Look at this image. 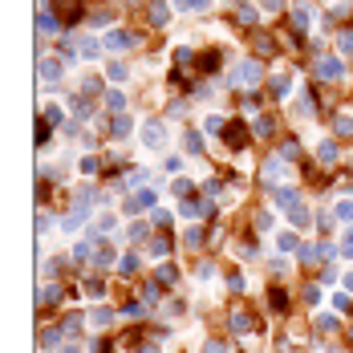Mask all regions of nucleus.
<instances>
[{
    "mask_svg": "<svg viewBox=\"0 0 353 353\" xmlns=\"http://www.w3.org/2000/svg\"><path fill=\"white\" fill-rule=\"evenodd\" d=\"M142 146L163 150V146H167V126H163V122H146V130H142Z\"/></svg>",
    "mask_w": 353,
    "mask_h": 353,
    "instance_id": "nucleus-1",
    "label": "nucleus"
},
{
    "mask_svg": "<svg viewBox=\"0 0 353 353\" xmlns=\"http://www.w3.org/2000/svg\"><path fill=\"white\" fill-rule=\"evenodd\" d=\"M252 81H260V65L256 61H239L232 69V85H252Z\"/></svg>",
    "mask_w": 353,
    "mask_h": 353,
    "instance_id": "nucleus-2",
    "label": "nucleus"
},
{
    "mask_svg": "<svg viewBox=\"0 0 353 353\" xmlns=\"http://www.w3.org/2000/svg\"><path fill=\"white\" fill-rule=\"evenodd\" d=\"M272 207H300V191L296 187H272Z\"/></svg>",
    "mask_w": 353,
    "mask_h": 353,
    "instance_id": "nucleus-3",
    "label": "nucleus"
},
{
    "mask_svg": "<svg viewBox=\"0 0 353 353\" xmlns=\"http://www.w3.org/2000/svg\"><path fill=\"white\" fill-rule=\"evenodd\" d=\"M37 33H41V37H53V33H61V20L41 8V12H37Z\"/></svg>",
    "mask_w": 353,
    "mask_h": 353,
    "instance_id": "nucleus-4",
    "label": "nucleus"
},
{
    "mask_svg": "<svg viewBox=\"0 0 353 353\" xmlns=\"http://www.w3.org/2000/svg\"><path fill=\"white\" fill-rule=\"evenodd\" d=\"M317 73H321V77H329V81H337V77H345V65H341L337 57H325L321 65H317Z\"/></svg>",
    "mask_w": 353,
    "mask_h": 353,
    "instance_id": "nucleus-5",
    "label": "nucleus"
},
{
    "mask_svg": "<svg viewBox=\"0 0 353 353\" xmlns=\"http://www.w3.org/2000/svg\"><path fill=\"white\" fill-rule=\"evenodd\" d=\"M167 20H171V8H167L163 0H155V4H150V25H155V29H167Z\"/></svg>",
    "mask_w": 353,
    "mask_h": 353,
    "instance_id": "nucleus-6",
    "label": "nucleus"
},
{
    "mask_svg": "<svg viewBox=\"0 0 353 353\" xmlns=\"http://www.w3.org/2000/svg\"><path fill=\"white\" fill-rule=\"evenodd\" d=\"M37 73H41V81H45V77H49V81H57V77H61V61L57 57H41Z\"/></svg>",
    "mask_w": 353,
    "mask_h": 353,
    "instance_id": "nucleus-7",
    "label": "nucleus"
},
{
    "mask_svg": "<svg viewBox=\"0 0 353 353\" xmlns=\"http://www.w3.org/2000/svg\"><path fill=\"white\" fill-rule=\"evenodd\" d=\"M293 16H296V29H308V25H313V4L300 0V4L293 8Z\"/></svg>",
    "mask_w": 353,
    "mask_h": 353,
    "instance_id": "nucleus-8",
    "label": "nucleus"
},
{
    "mask_svg": "<svg viewBox=\"0 0 353 353\" xmlns=\"http://www.w3.org/2000/svg\"><path fill=\"white\" fill-rule=\"evenodd\" d=\"M134 37L130 33H106V49H130Z\"/></svg>",
    "mask_w": 353,
    "mask_h": 353,
    "instance_id": "nucleus-9",
    "label": "nucleus"
},
{
    "mask_svg": "<svg viewBox=\"0 0 353 353\" xmlns=\"http://www.w3.org/2000/svg\"><path fill=\"white\" fill-rule=\"evenodd\" d=\"M77 53H81V57H98V53H102V45H98L94 37H77Z\"/></svg>",
    "mask_w": 353,
    "mask_h": 353,
    "instance_id": "nucleus-10",
    "label": "nucleus"
},
{
    "mask_svg": "<svg viewBox=\"0 0 353 353\" xmlns=\"http://www.w3.org/2000/svg\"><path fill=\"white\" fill-rule=\"evenodd\" d=\"M317 159H321L325 167H333V163H337V142H321V146H317Z\"/></svg>",
    "mask_w": 353,
    "mask_h": 353,
    "instance_id": "nucleus-11",
    "label": "nucleus"
},
{
    "mask_svg": "<svg viewBox=\"0 0 353 353\" xmlns=\"http://www.w3.org/2000/svg\"><path fill=\"white\" fill-rule=\"evenodd\" d=\"M114 228H118L114 211H106V215H98V224H94V235H106V232H114Z\"/></svg>",
    "mask_w": 353,
    "mask_h": 353,
    "instance_id": "nucleus-12",
    "label": "nucleus"
},
{
    "mask_svg": "<svg viewBox=\"0 0 353 353\" xmlns=\"http://www.w3.org/2000/svg\"><path fill=\"white\" fill-rule=\"evenodd\" d=\"M110 321H114V313H110V308H106V304H102V308H94V313H90V325H98V329H106V325H110Z\"/></svg>",
    "mask_w": 353,
    "mask_h": 353,
    "instance_id": "nucleus-13",
    "label": "nucleus"
},
{
    "mask_svg": "<svg viewBox=\"0 0 353 353\" xmlns=\"http://www.w3.org/2000/svg\"><path fill=\"white\" fill-rule=\"evenodd\" d=\"M106 77H110V81H126L130 73H126V65H122V61H106Z\"/></svg>",
    "mask_w": 353,
    "mask_h": 353,
    "instance_id": "nucleus-14",
    "label": "nucleus"
},
{
    "mask_svg": "<svg viewBox=\"0 0 353 353\" xmlns=\"http://www.w3.org/2000/svg\"><path fill=\"white\" fill-rule=\"evenodd\" d=\"M276 248H280V252H300V244H296L293 232H280V235H276Z\"/></svg>",
    "mask_w": 353,
    "mask_h": 353,
    "instance_id": "nucleus-15",
    "label": "nucleus"
},
{
    "mask_svg": "<svg viewBox=\"0 0 353 353\" xmlns=\"http://www.w3.org/2000/svg\"><path fill=\"white\" fill-rule=\"evenodd\" d=\"M94 264H98V268H110V264H114V248H110V244H102V248H98V256H94Z\"/></svg>",
    "mask_w": 353,
    "mask_h": 353,
    "instance_id": "nucleus-16",
    "label": "nucleus"
},
{
    "mask_svg": "<svg viewBox=\"0 0 353 353\" xmlns=\"http://www.w3.org/2000/svg\"><path fill=\"white\" fill-rule=\"evenodd\" d=\"M110 134H114V138H126V134H130V118L118 114L114 122H110Z\"/></svg>",
    "mask_w": 353,
    "mask_h": 353,
    "instance_id": "nucleus-17",
    "label": "nucleus"
},
{
    "mask_svg": "<svg viewBox=\"0 0 353 353\" xmlns=\"http://www.w3.org/2000/svg\"><path fill=\"white\" fill-rule=\"evenodd\" d=\"M333 130H337V138H353V118H349V114H341Z\"/></svg>",
    "mask_w": 353,
    "mask_h": 353,
    "instance_id": "nucleus-18",
    "label": "nucleus"
},
{
    "mask_svg": "<svg viewBox=\"0 0 353 353\" xmlns=\"http://www.w3.org/2000/svg\"><path fill=\"white\" fill-rule=\"evenodd\" d=\"M211 0H175V8L179 12H199V8H207Z\"/></svg>",
    "mask_w": 353,
    "mask_h": 353,
    "instance_id": "nucleus-19",
    "label": "nucleus"
},
{
    "mask_svg": "<svg viewBox=\"0 0 353 353\" xmlns=\"http://www.w3.org/2000/svg\"><path fill=\"white\" fill-rule=\"evenodd\" d=\"M232 329L235 333H248V329H252V317H248V313H232Z\"/></svg>",
    "mask_w": 353,
    "mask_h": 353,
    "instance_id": "nucleus-20",
    "label": "nucleus"
},
{
    "mask_svg": "<svg viewBox=\"0 0 353 353\" xmlns=\"http://www.w3.org/2000/svg\"><path fill=\"white\" fill-rule=\"evenodd\" d=\"M191 191H195V187H191V179H175V187H171V195H175V199H187Z\"/></svg>",
    "mask_w": 353,
    "mask_h": 353,
    "instance_id": "nucleus-21",
    "label": "nucleus"
},
{
    "mask_svg": "<svg viewBox=\"0 0 353 353\" xmlns=\"http://www.w3.org/2000/svg\"><path fill=\"white\" fill-rule=\"evenodd\" d=\"M272 90H276V98H289V73H276L272 77Z\"/></svg>",
    "mask_w": 353,
    "mask_h": 353,
    "instance_id": "nucleus-22",
    "label": "nucleus"
},
{
    "mask_svg": "<svg viewBox=\"0 0 353 353\" xmlns=\"http://www.w3.org/2000/svg\"><path fill=\"white\" fill-rule=\"evenodd\" d=\"M73 260H77V264L90 260V239H77V244H73Z\"/></svg>",
    "mask_w": 353,
    "mask_h": 353,
    "instance_id": "nucleus-23",
    "label": "nucleus"
},
{
    "mask_svg": "<svg viewBox=\"0 0 353 353\" xmlns=\"http://www.w3.org/2000/svg\"><path fill=\"white\" fill-rule=\"evenodd\" d=\"M268 304H272V308H289V296H284V289H272V293H268Z\"/></svg>",
    "mask_w": 353,
    "mask_h": 353,
    "instance_id": "nucleus-24",
    "label": "nucleus"
},
{
    "mask_svg": "<svg viewBox=\"0 0 353 353\" xmlns=\"http://www.w3.org/2000/svg\"><path fill=\"white\" fill-rule=\"evenodd\" d=\"M167 252H171V244H167V239H150V256H155V260H163Z\"/></svg>",
    "mask_w": 353,
    "mask_h": 353,
    "instance_id": "nucleus-25",
    "label": "nucleus"
},
{
    "mask_svg": "<svg viewBox=\"0 0 353 353\" xmlns=\"http://www.w3.org/2000/svg\"><path fill=\"white\" fill-rule=\"evenodd\" d=\"M203 130H207V134H224V118H219V114H211L207 122H203Z\"/></svg>",
    "mask_w": 353,
    "mask_h": 353,
    "instance_id": "nucleus-26",
    "label": "nucleus"
},
{
    "mask_svg": "<svg viewBox=\"0 0 353 353\" xmlns=\"http://www.w3.org/2000/svg\"><path fill=\"white\" fill-rule=\"evenodd\" d=\"M228 142H232V146H244V142H248V130L232 126V130H228Z\"/></svg>",
    "mask_w": 353,
    "mask_h": 353,
    "instance_id": "nucleus-27",
    "label": "nucleus"
},
{
    "mask_svg": "<svg viewBox=\"0 0 353 353\" xmlns=\"http://www.w3.org/2000/svg\"><path fill=\"white\" fill-rule=\"evenodd\" d=\"M293 228H308V211H304V203L293 207Z\"/></svg>",
    "mask_w": 353,
    "mask_h": 353,
    "instance_id": "nucleus-28",
    "label": "nucleus"
},
{
    "mask_svg": "<svg viewBox=\"0 0 353 353\" xmlns=\"http://www.w3.org/2000/svg\"><path fill=\"white\" fill-rule=\"evenodd\" d=\"M317 329H325V333L337 329V317H333V313H321V317H317Z\"/></svg>",
    "mask_w": 353,
    "mask_h": 353,
    "instance_id": "nucleus-29",
    "label": "nucleus"
},
{
    "mask_svg": "<svg viewBox=\"0 0 353 353\" xmlns=\"http://www.w3.org/2000/svg\"><path fill=\"white\" fill-rule=\"evenodd\" d=\"M296 155H300V146H296V142H284V146H280V159H284V163H293Z\"/></svg>",
    "mask_w": 353,
    "mask_h": 353,
    "instance_id": "nucleus-30",
    "label": "nucleus"
},
{
    "mask_svg": "<svg viewBox=\"0 0 353 353\" xmlns=\"http://www.w3.org/2000/svg\"><path fill=\"white\" fill-rule=\"evenodd\" d=\"M106 106H110V110H122V106H126V98H122L118 90H110V94H106Z\"/></svg>",
    "mask_w": 353,
    "mask_h": 353,
    "instance_id": "nucleus-31",
    "label": "nucleus"
},
{
    "mask_svg": "<svg viewBox=\"0 0 353 353\" xmlns=\"http://www.w3.org/2000/svg\"><path fill=\"white\" fill-rule=\"evenodd\" d=\"M228 289H232V293H244V289H248V280H244L239 272H232V276H228Z\"/></svg>",
    "mask_w": 353,
    "mask_h": 353,
    "instance_id": "nucleus-32",
    "label": "nucleus"
},
{
    "mask_svg": "<svg viewBox=\"0 0 353 353\" xmlns=\"http://www.w3.org/2000/svg\"><path fill=\"white\" fill-rule=\"evenodd\" d=\"M337 49H341V53H353V33H341V37H337Z\"/></svg>",
    "mask_w": 353,
    "mask_h": 353,
    "instance_id": "nucleus-33",
    "label": "nucleus"
},
{
    "mask_svg": "<svg viewBox=\"0 0 353 353\" xmlns=\"http://www.w3.org/2000/svg\"><path fill=\"white\" fill-rule=\"evenodd\" d=\"M41 300H49V304H53V300H61V289H57V284H45V293H41Z\"/></svg>",
    "mask_w": 353,
    "mask_h": 353,
    "instance_id": "nucleus-34",
    "label": "nucleus"
},
{
    "mask_svg": "<svg viewBox=\"0 0 353 353\" xmlns=\"http://www.w3.org/2000/svg\"><path fill=\"white\" fill-rule=\"evenodd\" d=\"M187 150L199 155V150H203V138H199V134H187Z\"/></svg>",
    "mask_w": 353,
    "mask_h": 353,
    "instance_id": "nucleus-35",
    "label": "nucleus"
},
{
    "mask_svg": "<svg viewBox=\"0 0 353 353\" xmlns=\"http://www.w3.org/2000/svg\"><path fill=\"white\" fill-rule=\"evenodd\" d=\"M134 199H138V207H155V191H138Z\"/></svg>",
    "mask_w": 353,
    "mask_h": 353,
    "instance_id": "nucleus-36",
    "label": "nucleus"
},
{
    "mask_svg": "<svg viewBox=\"0 0 353 353\" xmlns=\"http://www.w3.org/2000/svg\"><path fill=\"white\" fill-rule=\"evenodd\" d=\"M85 293H90V296H102V293H106V284H102V280H85Z\"/></svg>",
    "mask_w": 353,
    "mask_h": 353,
    "instance_id": "nucleus-37",
    "label": "nucleus"
},
{
    "mask_svg": "<svg viewBox=\"0 0 353 353\" xmlns=\"http://www.w3.org/2000/svg\"><path fill=\"white\" fill-rule=\"evenodd\" d=\"M142 300L155 304V300H159V284H146V289H142Z\"/></svg>",
    "mask_w": 353,
    "mask_h": 353,
    "instance_id": "nucleus-38",
    "label": "nucleus"
},
{
    "mask_svg": "<svg viewBox=\"0 0 353 353\" xmlns=\"http://www.w3.org/2000/svg\"><path fill=\"white\" fill-rule=\"evenodd\" d=\"M337 219L349 224V219H353V203H337Z\"/></svg>",
    "mask_w": 353,
    "mask_h": 353,
    "instance_id": "nucleus-39",
    "label": "nucleus"
},
{
    "mask_svg": "<svg viewBox=\"0 0 353 353\" xmlns=\"http://www.w3.org/2000/svg\"><path fill=\"white\" fill-rule=\"evenodd\" d=\"M256 134H260V138H268V134H272V122H268V118H260V122H256Z\"/></svg>",
    "mask_w": 353,
    "mask_h": 353,
    "instance_id": "nucleus-40",
    "label": "nucleus"
},
{
    "mask_svg": "<svg viewBox=\"0 0 353 353\" xmlns=\"http://www.w3.org/2000/svg\"><path fill=\"white\" fill-rule=\"evenodd\" d=\"M256 228H260V232H268V228H272V215H268V211H260V215H256Z\"/></svg>",
    "mask_w": 353,
    "mask_h": 353,
    "instance_id": "nucleus-41",
    "label": "nucleus"
},
{
    "mask_svg": "<svg viewBox=\"0 0 353 353\" xmlns=\"http://www.w3.org/2000/svg\"><path fill=\"white\" fill-rule=\"evenodd\" d=\"M239 20H248V25H252V20H256V8H248V4H239Z\"/></svg>",
    "mask_w": 353,
    "mask_h": 353,
    "instance_id": "nucleus-42",
    "label": "nucleus"
},
{
    "mask_svg": "<svg viewBox=\"0 0 353 353\" xmlns=\"http://www.w3.org/2000/svg\"><path fill=\"white\" fill-rule=\"evenodd\" d=\"M81 171H85V175H90V171H98V159H94V155H85V159H81Z\"/></svg>",
    "mask_w": 353,
    "mask_h": 353,
    "instance_id": "nucleus-43",
    "label": "nucleus"
},
{
    "mask_svg": "<svg viewBox=\"0 0 353 353\" xmlns=\"http://www.w3.org/2000/svg\"><path fill=\"white\" fill-rule=\"evenodd\" d=\"M134 268H138V256H126V260H122V272H126V276H130V272H134Z\"/></svg>",
    "mask_w": 353,
    "mask_h": 353,
    "instance_id": "nucleus-44",
    "label": "nucleus"
},
{
    "mask_svg": "<svg viewBox=\"0 0 353 353\" xmlns=\"http://www.w3.org/2000/svg\"><path fill=\"white\" fill-rule=\"evenodd\" d=\"M159 280H163V284H171V280H179V272H175V268H163V272H159Z\"/></svg>",
    "mask_w": 353,
    "mask_h": 353,
    "instance_id": "nucleus-45",
    "label": "nucleus"
},
{
    "mask_svg": "<svg viewBox=\"0 0 353 353\" xmlns=\"http://www.w3.org/2000/svg\"><path fill=\"white\" fill-rule=\"evenodd\" d=\"M187 244H191V248H195V244H203V232H199V228H191V232H187Z\"/></svg>",
    "mask_w": 353,
    "mask_h": 353,
    "instance_id": "nucleus-46",
    "label": "nucleus"
},
{
    "mask_svg": "<svg viewBox=\"0 0 353 353\" xmlns=\"http://www.w3.org/2000/svg\"><path fill=\"white\" fill-rule=\"evenodd\" d=\"M260 4H264L268 12H280V8H284V0H260Z\"/></svg>",
    "mask_w": 353,
    "mask_h": 353,
    "instance_id": "nucleus-47",
    "label": "nucleus"
},
{
    "mask_svg": "<svg viewBox=\"0 0 353 353\" xmlns=\"http://www.w3.org/2000/svg\"><path fill=\"white\" fill-rule=\"evenodd\" d=\"M207 353H228V345L224 341H207Z\"/></svg>",
    "mask_w": 353,
    "mask_h": 353,
    "instance_id": "nucleus-48",
    "label": "nucleus"
},
{
    "mask_svg": "<svg viewBox=\"0 0 353 353\" xmlns=\"http://www.w3.org/2000/svg\"><path fill=\"white\" fill-rule=\"evenodd\" d=\"M138 353H159V345H142V349H138Z\"/></svg>",
    "mask_w": 353,
    "mask_h": 353,
    "instance_id": "nucleus-49",
    "label": "nucleus"
},
{
    "mask_svg": "<svg viewBox=\"0 0 353 353\" xmlns=\"http://www.w3.org/2000/svg\"><path fill=\"white\" fill-rule=\"evenodd\" d=\"M61 353H81V349H77V345H65V349H61Z\"/></svg>",
    "mask_w": 353,
    "mask_h": 353,
    "instance_id": "nucleus-50",
    "label": "nucleus"
},
{
    "mask_svg": "<svg viewBox=\"0 0 353 353\" xmlns=\"http://www.w3.org/2000/svg\"><path fill=\"white\" fill-rule=\"evenodd\" d=\"M239 4H244V0H239Z\"/></svg>",
    "mask_w": 353,
    "mask_h": 353,
    "instance_id": "nucleus-51",
    "label": "nucleus"
}]
</instances>
